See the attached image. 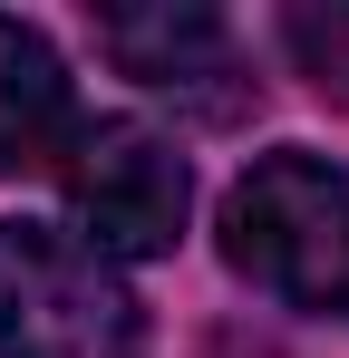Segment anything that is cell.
<instances>
[{
    "instance_id": "1",
    "label": "cell",
    "mask_w": 349,
    "mask_h": 358,
    "mask_svg": "<svg viewBox=\"0 0 349 358\" xmlns=\"http://www.w3.org/2000/svg\"><path fill=\"white\" fill-rule=\"evenodd\" d=\"M224 262L282 310L340 320L349 310V175L301 145L262 155L224 194Z\"/></svg>"
},
{
    "instance_id": "2",
    "label": "cell",
    "mask_w": 349,
    "mask_h": 358,
    "mask_svg": "<svg viewBox=\"0 0 349 358\" xmlns=\"http://www.w3.org/2000/svg\"><path fill=\"white\" fill-rule=\"evenodd\" d=\"M0 358H146V320L97 242L0 223Z\"/></svg>"
},
{
    "instance_id": "3",
    "label": "cell",
    "mask_w": 349,
    "mask_h": 358,
    "mask_svg": "<svg viewBox=\"0 0 349 358\" xmlns=\"http://www.w3.org/2000/svg\"><path fill=\"white\" fill-rule=\"evenodd\" d=\"M68 203H78V223L97 233V252H174L184 233V203H194V184H184V155H174L156 126H78V145H68Z\"/></svg>"
},
{
    "instance_id": "6",
    "label": "cell",
    "mask_w": 349,
    "mask_h": 358,
    "mask_svg": "<svg viewBox=\"0 0 349 358\" xmlns=\"http://www.w3.org/2000/svg\"><path fill=\"white\" fill-rule=\"evenodd\" d=\"M282 39H291V59H301V78H310L320 97L349 107V0H330V10H291Z\"/></svg>"
},
{
    "instance_id": "5",
    "label": "cell",
    "mask_w": 349,
    "mask_h": 358,
    "mask_svg": "<svg viewBox=\"0 0 349 358\" xmlns=\"http://www.w3.org/2000/svg\"><path fill=\"white\" fill-rule=\"evenodd\" d=\"M78 145L68 68L29 20H0V175H39Z\"/></svg>"
},
{
    "instance_id": "4",
    "label": "cell",
    "mask_w": 349,
    "mask_h": 358,
    "mask_svg": "<svg viewBox=\"0 0 349 358\" xmlns=\"http://www.w3.org/2000/svg\"><path fill=\"white\" fill-rule=\"evenodd\" d=\"M97 39H107V59L126 68L136 87H156V97H194L204 117H224V107H233V29L214 20V10H194V0L107 10Z\"/></svg>"
}]
</instances>
